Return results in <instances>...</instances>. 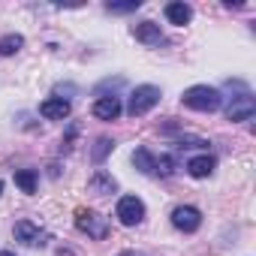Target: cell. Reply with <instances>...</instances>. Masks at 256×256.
<instances>
[{
    "instance_id": "6da1fadb",
    "label": "cell",
    "mask_w": 256,
    "mask_h": 256,
    "mask_svg": "<svg viewBox=\"0 0 256 256\" xmlns=\"http://www.w3.org/2000/svg\"><path fill=\"white\" fill-rule=\"evenodd\" d=\"M181 102H184L187 108H193V112H217L220 102H223V96H220L217 88L193 84V88H187V90L181 94Z\"/></svg>"
},
{
    "instance_id": "7a4b0ae2",
    "label": "cell",
    "mask_w": 256,
    "mask_h": 256,
    "mask_svg": "<svg viewBox=\"0 0 256 256\" xmlns=\"http://www.w3.org/2000/svg\"><path fill=\"white\" fill-rule=\"evenodd\" d=\"M163 90L157 84H139L133 94H130V102H126V114H133V118H142L148 114L157 102H160Z\"/></svg>"
},
{
    "instance_id": "3957f363",
    "label": "cell",
    "mask_w": 256,
    "mask_h": 256,
    "mask_svg": "<svg viewBox=\"0 0 256 256\" xmlns=\"http://www.w3.org/2000/svg\"><path fill=\"white\" fill-rule=\"evenodd\" d=\"M76 226H78L88 238H96V241L108 235V220H106L102 214L90 211V208H78V211H76Z\"/></svg>"
},
{
    "instance_id": "277c9868",
    "label": "cell",
    "mask_w": 256,
    "mask_h": 256,
    "mask_svg": "<svg viewBox=\"0 0 256 256\" xmlns=\"http://www.w3.org/2000/svg\"><path fill=\"white\" fill-rule=\"evenodd\" d=\"M114 214H118V220H120L124 226H139V223L145 220V202H142L139 196H120Z\"/></svg>"
},
{
    "instance_id": "5b68a950",
    "label": "cell",
    "mask_w": 256,
    "mask_h": 256,
    "mask_svg": "<svg viewBox=\"0 0 256 256\" xmlns=\"http://www.w3.org/2000/svg\"><path fill=\"white\" fill-rule=\"evenodd\" d=\"M172 226L181 229V232H196V229L202 226L199 208H193V205H178V208L172 211Z\"/></svg>"
},
{
    "instance_id": "8992f818",
    "label": "cell",
    "mask_w": 256,
    "mask_h": 256,
    "mask_svg": "<svg viewBox=\"0 0 256 256\" xmlns=\"http://www.w3.org/2000/svg\"><path fill=\"white\" fill-rule=\"evenodd\" d=\"M46 238H48V235H46L36 223H30V220H18V223H16V241H22V244H28V247H42Z\"/></svg>"
},
{
    "instance_id": "52a82bcc",
    "label": "cell",
    "mask_w": 256,
    "mask_h": 256,
    "mask_svg": "<svg viewBox=\"0 0 256 256\" xmlns=\"http://www.w3.org/2000/svg\"><path fill=\"white\" fill-rule=\"evenodd\" d=\"M253 112H256V100H253L250 94H241V96H235V100L229 102L226 118H229V120H250Z\"/></svg>"
},
{
    "instance_id": "ba28073f",
    "label": "cell",
    "mask_w": 256,
    "mask_h": 256,
    "mask_svg": "<svg viewBox=\"0 0 256 256\" xmlns=\"http://www.w3.org/2000/svg\"><path fill=\"white\" fill-rule=\"evenodd\" d=\"M40 114H42L46 120H64V118H70V100H64V96H48V100H42Z\"/></svg>"
},
{
    "instance_id": "9c48e42d",
    "label": "cell",
    "mask_w": 256,
    "mask_h": 256,
    "mask_svg": "<svg viewBox=\"0 0 256 256\" xmlns=\"http://www.w3.org/2000/svg\"><path fill=\"white\" fill-rule=\"evenodd\" d=\"M120 102H118V96H100L96 102H94V114L100 118V120H118L120 118Z\"/></svg>"
},
{
    "instance_id": "30bf717a",
    "label": "cell",
    "mask_w": 256,
    "mask_h": 256,
    "mask_svg": "<svg viewBox=\"0 0 256 256\" xmlns=\"http://www.w3.org/2000/svg\"><path fill=\"white\" fill-rule=\"evenodd\" d=\"M133 36H136L139 42H145V46H160V42H163L160 24H154V22H142V24H136V28H133Z\"/></svg>"
},
{
    "instance_id": "8fae6325",
    "label": "cell",
    "mask_w": 256,
    "mask_h": 256,
    "mask_svg": "<svg viewBox=\"0 0 256 256\" xmlns=\"http://www.w3.org/2000/svg\"><path fill=\"white\" fill-rule=\"evenodd\" d=\"M114 190H118V181L102 169L88 181V193H94V196H106V193H114Z\"/></svg>"
},
{
    "instance_id": "7c38bea8",
    "label": "cell",
    "mask_w": 256,
    "mask_h": 256,
    "mask_svg": "<svg viewBox=\"0 0 256 256\" xmlns=\"http://www.w3.org/2000/svg\"><path fill=\"white\" fill-rule=\"evenodd\" d=\"M166 18H169V24H178V28H184V24H190V18H193V10H190L187 4H181V0H175V4H169V6H166Z\"/></svg>"
},
{
    "instance_id": "4fadbf2b",
    "label": "cell",
    "mask_w": 256,
    "mask_h": 256,
    "mask_svg": "<svg viewBox=\"0 0 256 256\" xmlns=\"http://www.w3.org/2000/svg\"><path fill=\"white\" fill-rule=\"evenodd\" d=\"M214 157L211 154H202V157H193V160H187V172L193 175V178H208L211 172H214Z\"/></svg>"
},
{
    "instance_id": "5bb4252c",
    "label": "cell",
    "mask_w": 256,
    "mask_h": 256,
    "mask_svg": "<svg viewBox=\"0 0 256 256\" xmlns=\"http://www.w3.org/2000/svg\"><path fill=\"white\" fill-rule=\"evenodd\" d=\"M22 48H24V36L22 34H6L4 40H0V54H4V58H12Z\"/></svg>"
},
{
    "instance_id": "9a60e30c",
    "label": "cell",
    "mask_w": 256,
    "mask_h": 256,
    "mask_svg": "<svg viewBox=\"0 0 256 256\" xmlns=\"http://www.w3.org/2000/svg\"><path fill=\"white\" fill-rule=\"evenodd\" d=\"M133 163H136V169H139L142 175H154V154H151L148 148H136Z\"/></svg>"
},
{
    "instance_id": "2e32d148",
    "label": "cell",
    "mask_w": 256,
    "mask_h": 256,
    "mask_svg": "<svg viewBox=\"0 0 256 256\" xmlns=\"http://www.w3.org/2000/svg\"><path fill=\"white\" fill-rule=\"evenodd\" d=\"M112 151H114V142H112L108 136H100L96 145H94V151H90V160H94V163H102Z\"/></svg>"
},
{
    "instance_id": "e0dca14e",
    "label": "cell",
    "mask_w": 256,
    "mask_h": 256,
    "mask_svg": "<svg viewBox=\"0 0 256 256\" xmlns=\"http://www.w3.org/2000/svg\"><path fill=\"white\" fill-rule=\"evenodd\" d=\"M16 184L22 187V193H36V172L34 169H22V172H16Z\"/></svg>"
},
{
    "instance_id": "ac0fdd59",
    "label": "cell",
    "mask_w": 256,
    "mask_h": 256,
    "mask_svg": "<svg viewBox=\"0 0 256 256\" xmlns=\"http://www.w3.org/2000/svg\"><path fill=\"white\" fill-rule=\"evenodd\" d=\"M175 172V157H169V154H163V157H154V175H163V178H169Z\"/></svg>"
},
{
    "instance_id": "d6986e66",
    "label": "cell",
    "mask_w": 256,
    "mask_h": 256,
    "mask_svg": "<svg viewBox=\"0 0 256 256\" xmlns=\"http://www.w3.org/2000/svg\"><path fill=\"white\" fill-rule=\"evenodd\" d=\"M142 6V0H130V4H106L108 12H136Z\"/></svg>"
},
{
    "instance_id": "ffe728a7",
    "label": "cell",
    "mask_w": 256,
    "mask_h": 256,
    "mask_svg": "<svg viewBox=\"0 0 256 256\" xmlns=\"http://www.w3.org/2000/svg\"><path fill=\"white\" fill-rule=\"evenodd\" d=\"M178 148H208V142L205 139H193V136H181Z\"/></svg>"
},
{
    "instance_id": "44dd1931",
    "label": "cell",
    "mask_w": 256,
    "mask_h": 256,
    "mask_svg": "<svg viewBox=\"0 0 256 256\" xmlns=\"http://www.w3.org/2000/svg\"><path fill=\"white\" fill-rule=\"evenodd\" d=\"M118 256H139L136 250H124V253H118Z\"/></svg>"
},
{
    "instance_id": "7402d4cb",
    "label": "cell",
    "mask_w": 256,
    "mask_h": 256,
    "mask_svg": "<svg viewBox=\"0 0 256 256\" xmlns=\"http://www.w3.org/2000/svg\"><path fill=\"white\" fill-rule=\"evenodd\" d=\"M0 256H16V253L12 250H0Z\"/></svg>"
},
{
    "instance_id": "603a6c76",
    "label": "cell",
    "mask_w": 256,
    "mask_h": 256,
    "mask_svg": "<svg viewBox=\"0 0 256 256\" xmlns=\"http://www.w3.org/2000/svg\"><path fill=\"white\" fill-rule=\"evenodd\" d=\"M0 193H4V181H0Z\"/></svg>"
}]
</instances>
